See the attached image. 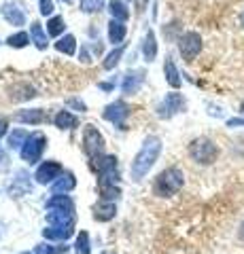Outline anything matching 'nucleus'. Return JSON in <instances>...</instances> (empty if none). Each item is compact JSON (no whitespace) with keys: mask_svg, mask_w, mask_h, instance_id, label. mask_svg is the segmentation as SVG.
Listing matches in <instances>:
<instances>
[{"mask_svg":"<svg viewBox=\"0 0 244 254\" xmlns=\"http://www.w3.org/2000/svg\"><path fill=\"white\" fill-rule=\"evenodd\" d=\"M219 153H221L219 146L210 138H204V136L195 138L191 144H189V157L200 165H212L219 159Z\"/></svg>","mask_w":244,"mask_h":254,"instance_id":"3","label":"nucleus"},{"mask_svg":"<svg viewBox=\"0 0 244 254\" xmlns=\"http://www.w3.org/2000/svg\"><path fill=\"white\" fill-rule=\"evenodd\" d=\"M178 51L185 62H193L202 51V36L198 32H185L178 38Z\"/></svg>","mask_w":244,"mask_h":254,"instance_id":"9","label":"nucleus"},{"mask_svg":"<svg viewBox=\"0 0 244 254\" xmlns=\"http://www.w3.org/2000/svg\"><path fill=\"white\" fill-rule=\"evenodd\" d=\"M240 113L244 115V100H242V104H240Z\"/></svg>","mask_w":244,"mask_h":254,"instance_id":"42","label":"nucleus"},{"mask_svg":"<svg viewBox=\"0 0 244 254\" xmlns=\"http://www.w3.org/2000/svg\"><path fill=\"white\" fill-rule=\"evenodd\" d=\"M66 23H64V17H60V15H53V17L47 21V34L49 36H60L62 32H64Z\"/></svg>","mask_w":244,"mask_h":254,"instance_id":"31","label":"nucleus"},{"mask_svg":"<svg viewBox=\"0 0 244 254\" xmlns=\"http://www.w3.org/2000/svg\"><path fill=\"white\" fill-rule=\"evenodd\" d=\"M45 218H47V225L49 227H75V212L49 210Z\"/></svg>","mask_w":244,"mask_h":254,"instance_id":"13","label":"nucleus"},{"mask_svg":"<svg viewBox=\"0 0 244 254\" xmlns=\"http://www.w3.org/2000/svg\"><path fill=\"white\" fill-rule=\"evenodd\" d=\"M13 119L17 123H26V125H41L47 121V113L43 108H26V110H19Z\"/></svg>","mask_w":244,"mask_h":254,"instance_id":"12","label":"nucleus"},{"mask_svg":"<svg viewBox=\"0 0 244 254\" xmlns=\"http://www.w3.org/2000/svg\"><path fill=\"white\" fill-rule=\"evenodd\" d=\"M30 34L28 32H15V34H11L9 38H6V45L13 47V49H23L26 45H30Z\"/></svg>","mask_w":244,"mask_h":254,"instance_id":"30","label":"nucleus"},{"mask_svg":"<svg viewBox=\"0 0 244 254\" xmlns=\"http://www.w3.org/2000/svg\"><path fill=\"white\" fill-rule=\"evenodd\" d=\"M36 95V89L32 85H28V83H21V85H15L13 89H11V98L13 100H17V102H21V100H30V98H34Z\"/></svg>","mask_w":244,"mask_h":254,"instance_id":"28","label":"nucleus"},{"mask_svg":"<svg viewBox=\"0 0 244 254\" xmlns=\"http://www.w3.org/2000/svg\"><path fill=\"white\" fill-rule=\"evenodd\" d=\"M38 11H41L43 17H49L56 11V6H53V0H38Z\"/></svg>","mask_w":244,"mask_h":254,"instance_id":"35","label":"nucleus"},{"mask_svg":"<svg viewBox=\"0 0 244 254\" xmlns=\"http://www.w3.org/2000/svg\"><path fill=\"white\" fill-rule=\"evenodd\" d=\"M30 190H32V182H30L28 172L19 170L17 172V178H15L13 185L9 187V193H11V197H23V195H28Z\"/></svg>","mask_w":244,"mask_h":254,"instance_id":"14","label":"nucleus"},{"mask_svg":"<svg viewBox=\"0 0 244 254\" xmlns=\"http://www.w3.org/2000/svg\"><path fill=\"white\" fill-rule=\"evenodd\" d=\"M30 38H32V43L38 47V49H47V32L43 30V26L38 21H32L30 23Z\"/></svg>","mask_w":244,"mask_h":254,"instance_id":"25","label":"nucleus"},{"mask_svg":"<svg viewBox=\"0 0 244 254\" xmlns=\"http://www.w3.org/2000/svg\"><path fill=\"white\" fill-rule=\"evenodd\" d=\"M6 127H9V121H6V119H0V140H2V136L6 133Z\"/></svg>","mask_w":244,"mask_h":254,"instance_id":"38","label":"nucleus"},{"mask_svg":"<svg viewBox=\"0 0 244 254\" xmlns=\"http://www.w3.org/2000/svg\"><path fill=\"white\" fill-rule=\"evenodd\" d=\"M0 13H2V17L9 21L11 26H26V15H23V11L19 9L17 4L4 2L2 9H0Z\"/></svg>","mask_w":244,"mask_h":254,"instance_id":"15","label":"nucleus"},{"mask_svg":"<svg viewBox=\"0 0 244 254\" xmlns=\"http://www.w3.org/2000/svg\"><path fill=\"white\" fill-rule=\"evenodd\" d=\"M21 254H30V252H21Z\"/></svg>","mask_w":244,"mask_h":254,"instance_id":"45","label":"nucleus"},{"mask_svg":"<svg viewBox=\"0 0 244 254\" xmlns=\"http://www.w3.org/2000/svg\"><path fill=\"white\" fill-rule=\"evenodd\" d=\"M62 2H66V4H68V2H73V0H62Z\"/></svg>","mask_w":244,"mask_h":254,"instance_id":"44","label":"nucleus"},{"mask_svg":"<svg viewBox=\"0 0 244 254\" xmlns=\"http://www.w3.org/2000/svg\"><path fill=\"white\" fill-rule=\"evenodd\" d=\"M145 78H147V72H145V70H130V72L123 76L121 91H123L125 95L138 93V91H140V87H143V83H145Z\"/></svg>","mask_w":244,"mask_h":254,"instance_id":"11","label":"nucleus"},{"mask_svg":"<svg viewBox=\"0 0 244 254\" xmlns=\"http://www.w3.org/2000/svg\"><path fill=\"white\" fill-rule=\"evenodd\" d=\"M125 32H128V28H125V21H117V19L108 21V41H111L113 45H117V47L123 45Z\"/></svg>","mask_w":244,"mask_h":254,"instance_id":"19","label":"nucleus"},{"mask_svg":"<svg viewBox=\"0 0 244 254\" xmlns=\"http://www.w3.org/2000/svg\"><path fill=\"white\" fill-rule=\"evenodd\" d=\"M79 9H81L85 15L100 13L104 9V0H81V2H79Z\"/></svg>","mask_w":244,"mask_h":254,"instance_id":"32","label":"nucleus"},{"mask_svg":"<svg viewBox=\"0 0 244 254\" xmlns=\"http://www.w3.org/2000/svg\"><path fill=\"white\" fill-rule=\"evenodd\" d=\"M56 49H58L60 53H64V55H75V51H77V38H75L73 34L60 36L58 43H56Z\"/></svg>","mask_w":244,"mask_h":254,"instance_id":"26","label":"nucleus"},{"mask_svg":"<svg viewBox=\"0 0 244 254\" xmlns=\"http://www.w3.org/2000/svg\"><path fill=\"white\" fill-rule=\"evenodd\" d=\"M98 87L102 91H113L115 89V83H98Z\"/></svg>","mask_w":244,"mask_h":254,"instance_id":"39","label":"nucleus"},{"mask_svg":"<svg viewBox=\"0 0 244 254\" xmlns=\"http://www.w3.org/2000/svg\"><path fill=\"white\" fill-rule=\"evenodd\" d=\"M47 210H64V212H75V201L68 195H53L47 199Z\"/></svg>","mask_w":244,"mask_h":254,"instance_id":"21","label":"nucleus"},{"mask_svg":"<svg viewBox=\"0 0 244 254\" xmlns=\"http://www.w3.org/2000/svg\"><path fill=\"white\" fill-rule=\"evenodd\" d=\"M108 11H111V17L117 21H128L130 19V9L125 6L123 0H108Z\"/></svg>","mask_w":244,"mask_h":254,"instance_id":"24","label":"nucleus"},{"mask_svg":"<svg viewBox=\"0 0 244 254\" xmlns=\"http://www.w3.org/2000/svg\"><path fill=\"white\" fill-rule=\"evenodd\" d=\"M119 187V161L115 155H104L98 161V189Z\"/></svg>","mask_w":244,"mask_h":254,"instance_id":"4","label":"nucleus"},{"mask_svg":"<svg viewBox=\"0 0 244 254\" xmlns=\"http://www.w3.org/2000/svg\"><path fill=\"white\" fill-rule=\"evenodd\" d=\"M123 53H125V45H119V47H115V49L111 51L104 58V62H102V68L104 70H113L117 64L121 62V58H123Z\"/></svg>","mask_w":244,"mask_h":254,"instance_id":"29","label":"nucleus"},{"mask_svg":"<svg viewBox=\"0 0 244 254\" xmlns=\"http://www.w3.org/2000/svg\"><path fill=\"white\" fill-rule=\"evenodd\" d=\"M45 146H47V136L41 131H34V133H30V138H28L26 144H23V148L19 150V155L26 163L34 165V163L41 161Z\"/></svg>","mask_w":244,"mask_h":254,"instance_id":"6","label":"nucleus"},{"mask_svg":"<svg viewBox=\"0 0 244 254\" xmlns=\"http://www.w3.org/2000/svg\"><path fill=\"white\" fill-rule=\"evenodd\" d=\"M75 250H77V254H89V252H91V248H89V235H87V231H81V233L77 235Z\"/></svg>","mask_w":244,"mask_h":254,"instance_id":"34","label":"nucleus"},{"mask_svg":"<svg viewBox=\"0 0 244 254\" xmlns=\"http://www.w3.org/2000/svg\"><path fill=\"white\" fill-rule=\"evenodd\" d=\"M143 55L147 62H153L157 58V38H155V32L149 28L147 34H145V41H143Z\"/></svg>","mask_w":244,"mask_h":254,"instance_id":"23","label":"nucleus"},{"mask_svg":"<svg viewBox=\"0 0 244 254\" xmlns=\"http://www.w3.org/2000/svg\"><path fill=\"white\" fill-rule=\"evenodd\" d=\"M66 104H68L70 108H75V110H81V113H85V110H87L85 102H83V100H79V98H68V100H66Z\"/></svg>","mask_w":244,"mask_h":254,"instance_id":"36","label":"nucleus"},{"mask_svg":"<svg viewBox=\"0 0 244 254\" xmlns=\"http://www.w3.org/2000/svg\"><path fill=\"white\" fill-rule=\"evenodd\" d=\"M53 123H56L58 129H77L79 127V117L68 113V110H60L53 119Z\"/></svg>","mask_w":244,"mask_h":254,"instance_id":"22","label":"nucleus"},{"mask_svg":"<svg viewBox=\"0 0 244 254\" xmlns=\"http://www.w3.org/2000/svg\"><path fill=\"white\" fill-rule=\"evenodd\" d=\"M240 125H244V119L234 117V119H230V121H227V127H240Z\"/></svg>","mask_w":244,"mask_h":254,"instance_id":"37","label":"nucleus"},{"mask_svg":"<svg viewBox=\"0 0 244 254\" xmlns=\"http://www.w3.org/2000/svg\"><path fill=\"white\" fill-rule=\"evenodd\" d=\"M163 74H166V83L170 87H174V89H178L180 83H183L180 81V72L172 58H166V62H163Z\"/></svg>","mask_w":244,"mask_h":254,"instance_id":"20","label":"nucleus"},{"mask_svg":"<svg viewBox=\"0 0 244 254\" xmlns=\"http://www.w3.org/2000/svg\"><path fill=\"white\" fill-rule=\"evenodd\" d=\"M77 187V178H75V174L73 172H64L62 176L53 182L51 185V190H53V195H66L70 193Z\"/></svg>","mask_w":244,"mask_h":254,"instance_id":"16","label":"nucleus"},{"mask_svg":"<svg viewBox=\"0 0 244 254\" xmlns=\"http://www.w3.org/2000/svg\"><path fill=\"white\" fill-rule=\"evenodd\" d=\"M117 214V205L113 201H100L96 208H93V218L100 220V222H108L113 220Z\"/></svg>","mask_w":244,"mask_h":254,"instance_id":"18","label":"nucleus"},{"mask_svg":"<svg viewBox=\"0 0 244 254\" xmlns=\"http://www.w3.org/2000/svg\"><path fill=\"white\" fill-rule=\"evenodd\" d=\"M83 150L96 163L104 157V136L98 131V127H93V125L83 127Z\"/></svg>","mask_w":244,"mask_h":254,"instance_id":"5","label":"nucleus"},{"mask_svg":"<svg viewBox=\"0 0 244 254\" xmlns=\"http://www.w3.org/2000/svg\"><path fill=\"white\" fill-rule=\"evenodd\" d=\"M62 174H64V168H62V163L58 161H45L38 165V170L34 172V180L38 185H53Z\"/></svg>","mask_w":244,"mask_h":254,"instance_id":"10","label":"nucleus"},{"mask_svg":"<svg viewBox=\"0 0 244 254\" xmlns=\"http://www.w3.org/2000/svg\"><path fill=\"white\" fill-rule=\"evenodd\" d=\"M160 153H162V140L157 136H147L143 146H140V150L136 153V157H134L132 168H130V176L134 182H140L147 176L149 170L155 165Z\"/></svg>","mask_w":244,"mask_h":254,"instance_id":"1","label":"nucleus"},{"mask_svg":"<svg viewBox=\"0 0 244 254\" xmlns=\"http://www.w3.org/2000/svg\"><path fill=\"white\" fill-rule=\"evenodd\" d=\"M102 254H106V252H102Z\"/></svg>","mask_w":244,"mask_h":254,"instance_id":"46","label":"nucleus"},{"mask_svg":"<svg viewBox=\"0 0 244 254\" xmlns=\"http://www.w3.org/2000/svg\"><path fill=\"white\" fill-rule=\"evenodd\" d=\"M75 233V227H47L43 229V237L49 242H66Z\"/></svg>","mask_w":244,"mask_h":254,"instance_id":"17","label":"nucleus"},{"mask_svg":"<svg viewBox=\"0 0 244 254\" xmlns=\"http://www.w3.org/2000/svg\"><path fill=\"white\" fill-rule=\"evenodd\" d=\"M185 108H187L185 95L178 93V91H170V93H166V98L157 104V117L160 119H172L174 115L183 113Z\"/></svg>","mask_w":244,"mask_h":254,"instance_id":"7","label":"nucleus"},{"mask_svg":"<svg viewBox=\"0 0 244 254\" xmlns=\"http://www.w3.org/2000/svg\"><path fill=\"white\" fill-rule=\"evenodd\" d=\"M81 60L85 62V64H89L91 60H89V55H87V51H85V49H81Z\"/></svg>","mask_w":244,"mask_h":254,"instance_id":"41","label":"nucleus"},{"mask_svg":"<svg viewBox=\"0 0 244 254\" xmlns=\"http://www.w3.org/2000/svg\"><path fill=\"white\" fill-rule=\"evenodd\" d=\"M238 240H240V242H244V222L238 227Z\"/></svg>","mask_w":244,"mask_h":254,"instance_id":"40","label":"nucleus"},{"mask_svg":"<svg viewBox=\"0 0 244 254\" xmlns=\"http://www.w3.org/2000/svg\"><path fill=\"white\" fill-rule=\"evenodd\" d=\"M28 138H30V133L26 131V129H13L11 133H9V138H6V146L9 148H23V144L28 142Z\"/></svg>","mask_w":244,"mask_h":254,"instance_id":"27","label":"nucleus"},{"mask_svg":"<svg viewBox=\"0 0 244 254\" xmlns=\"http://www.w3.org/2000/svg\"><path fill=\"white\" fill-rule=\"evenodd\" d=\"M68 252V246H51V244H36L34 254H62Z\"/></svg>","mask_w":244,"mask_h":254,"instance_id":"33","label":"nucleus"},{"mask_svg":"<svg viewBox=\"0 0 244 254\" xmlns=\"http://www.w3.org/2000/svg\"><path fill=\"white\" fill-rule=\"evenodd\" d=\"M130 113H132L130 104H125L123 100H117L102 110V119L108 123H113L115 127H119V129H125V121H128Z\"/></svg>","mask_w":244,"mask_h":254,"instance_id":"8","label":"nucleus"},{"mask_svg":"<svg viewBox=\"0 0 244 254\" xmlns=\"http://www.w3.org/2000/svg\"><path fill=\"white\" fill-rule=\"evenodd\" d=\"M185 185V174L178 168H168L160 172V176L153 182V193L157 197H172L176 195Z\"/></svg>","mask_w":244,"mask_h":254,"instance_id":"2","label":"nucleus"},{"mask_svg":"<svg viewBox=\"0 0 244 254\" xmlns=\"http://www.w3.org/2000/svg\"><path fill=\"white\" fill-rule=\"evenodd\" d=\"M240 21H242V26H244V11H242V15H240Z\"/></svg>","mask_w":244,"mask_h":254,"instance_id":"43","label":"nucleus"}]
</instances>
